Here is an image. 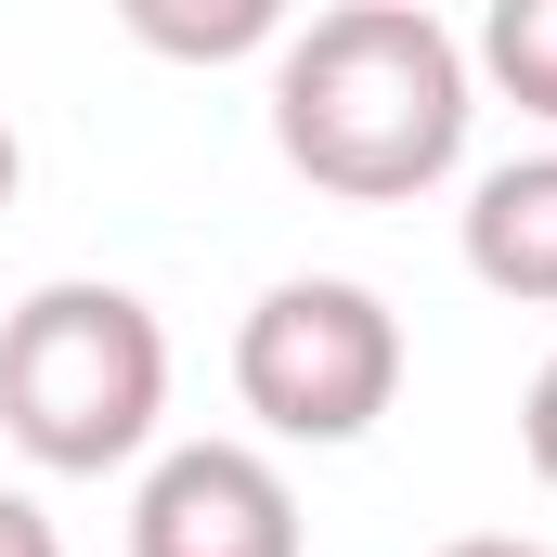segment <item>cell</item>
<instances>
[{"mask_svg":"<svg viewBox=\"0 0 557 557\" xmlns=\"http://www.w3.org/2000/svg\"><path fill=\"white\" fill-rule=\"evenodd\" d=\"M0 557H65L52 506H39V493H13V480H0Z\"/></svg>","mask_w":557,"mask_h":557,"instance_id":"9","label":"cell"},{"mask_svg":"<svg viewBox=\"0 0 557 557\" xmlns=\"http://www.w3.org/2000/svg\"><path fill=\"white\" fill-rule=\"evenodd\" d=\"M131 39L143 52H182V65H221V52H285V13L273 0H208V13H182V0H131Z\"/></svg>","mask_w":557,"mask_h":557,"instance_id":"7","label":"cell"},{"mask_svg":"<svg viewBox=\"0 0 557 557\" xmlns=\"http://www.w3.org/2000/svg\"><path fill=\"white\" fill-rule=\"evenodd\" d=\"M234 403L273 428V441H363V428L403 403V311L350 273H285L247 298L234 324Z\"/></svg>","mask_w":557,"mask_h":557,"instance_id":"3","label":"cell"},{"mask_svg":"<svg viewBox=\"0 0 557 557\" xmlns=\"http://www.w3.org/2000/svg\"><path fill=\"white\" fill-rule=\"evenodd\" d=\"M519 454H532V480L557 493V350H545V376H532V403H519Z\"/></svg>","mask_w":557,"mask_h":557,"instance_id":"8","label":"cell"},{"mask_svg":"<svg viewBox=\"0 0 557 557\" xmlns=\"http://www.w3.org/2000/svg\"><path fill=\"white\" fill-rule=\"evenodd\" d=\"M441 557H557V545H519V532H467V545H441Z\"/></svg>","mask_w":557,"mask_h":557,"instance_id":"10","label":"cell"},{"mask_svg":"<svg viewBox=\"0 0 557 557\" xmlns=\"http://www.w3.org/2000/svg\"><path fill=\"white\" fill-rule=\"evenodd\" d=\"M131 557H311V532L260 441H169L131 493Z\"/></svg>","mask_w":557,"mask_h":557,"instance_id":"4","label":"cell"},{"mask_svg":"<svg viewBox=\"0 0 557 557\" xmlns=\"http://www.w3.org/2000/svg\"><path fill=\"white\" fill-rule=\"evenodd\" d=\"M467 273L519 311H557V143L467 182Z\"/></svg>","mask_w":557,"mask_h":557,"instance_id":"5","label":"cell"},{"mask_svg":"<svg viewBox=\"0 0 557 557\" xmlns=\"http://www.w3.org/2000/svg\"><path fill=\"white\" fill-rule=\"evenodd\" d=\"M13 182H26V156H13V131H0V208H13Z\"/></svg>","mask_w":557,"mask_h":557,"instance_id":"11","label":"cell"},{"mask_svg":"<svg viewBox=\"0 0 557 557\" xmlns=\"http://www.w3.org/2000/svg\"><path fill=\"white\" fill-rule=\"evenodd\" d=\"M519 117H545L557 131V0H493L480 13V52H467Z\"/></svg>","mask_w":557,"mask_h":557,"instance_id":"6","label":"cell"},{"mask_svg":"<svg viewBox=\"0 0 557 557\" xmlns=\"http://www.w3.org/2000/svg\"><path fill=\"white\" fill-rule=\"evenodd\" d=\"M156 416H169V324H156V298H131L104 273H65L0 324V428H13L26 467L104 480V467H131L156 441Z\"/></svg>","mask_w":557,"mask_h":557,"instance_id":"2","label":"cell"},{"mask_svg":"<svg viewBox=\"0 0 557 557\" xmlns=\"http://www.w3.org/2000/svg\"><path fill=\"white\" fill-rule=\"evenodd\" d=\"M480 65L428 0H337L273 52V156L337 208H403L454 182Z\"/></svg>","mask_w":557,"mask_h":557,"instance_id":"1","label":"cell"}]
</instances>
